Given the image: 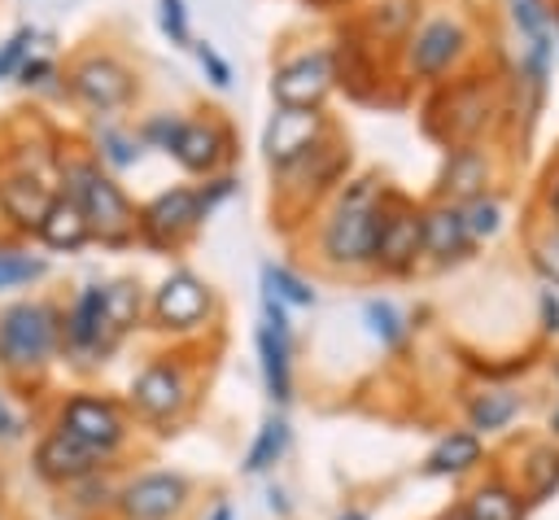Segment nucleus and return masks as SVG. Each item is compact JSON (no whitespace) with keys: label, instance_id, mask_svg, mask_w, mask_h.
I'll use <instances>...</instances> for the list:
<instances>
[{"label":"nucleus","instance_id":"obj_3","mask_svg":"<svg viewBox=\"0 0 559 520\" xmlns=\"http://www.w3.org/2000/svg\"><path fill=\"white\" fill-rule=\"evenodd\" d=\"M498 118H502V87L485 70H463L437 83L432 96L424 101V131L445 149L485 140V131H493Z\"/></svg>","mask_w":559,"mask_h":520},{"label":"nucleus","instance_id":"obj_26","mask_svg":"<svg viewBox=\"0 0 559 520\" xmlns=\"http://www.w3.org/2000/svg\"><path fill=\"white\" fill-rule=\"evenodd\" d=\"M485 463V437L472 428H450L424 459V476H467Z\"/></svg>","mask_w":559,"mask_h":520},{"label":"nucleus","instance_id":"obj_13","mask_svg":"<svg viewBox=\"0 0 559 520\" xmlns=\"http://www.w3.org/2000/svg\"><path fill=\"white\" fill-rule=\"evenodd\" d=\"M197 227H201V214H197L192 184L162 188L144 205H135V240L148 245V249H157V253L183 249L197 236Z\"/></svg>","mask_w":559,"mask_h":520},{"label":"nucleus","instance_id":"obj_30","mask_svg":"<svg viewBox=\"0 0 559 520\" xmlns=\"http://www.w3.org/2000/svg\"><path fill=\"white\" fill-rule=\"evenodd\" d=\"M515 489L524 494V503L555 498V489H559V446L555 441H537V446L524 450V459H520V485Z\"/></svg>","mask_w":559,"mask_h":520},{"label":"nucleus","instance_id":"obj_34","mask_svg":"<svg viewBox=\"0 0 559 520\" xmlns=\"http://www.w3.org/2000/svg\"><path fill=\"white\" fill-rule=\"evenodd\" d=\"M262 293H271L280 306H314L319 302L314 284L284 262H262Z\"/></svg>","mask_w":559,"mask_h":520},{"label":"nucleus","instance_id":"obj_38","mask_svg":"<svg viewBox=\"0 0 559 520\" xmlns=\"http://www.w3.org/2000/svg\"><path fill=\"white\" fill-rule=\"evenodd\" d=\"M183 118H188V114H179V109H153V114H144V118L135 122V135H140V144H144V149L170 153V144H175V135H179Z\"/></svg>","mask_w":559,"mask_h":520},{"label":"nucleus","instance_id":"obj_48","mask_svg":"<svg viewBox=\"0 0 559 520\" xmlns=\"http://www.w3.org/2000/svg\"><path fill=\"white\" fill-rule=\"evenodd\" d=\"M266 507H271V516L293 520V503H288V489H284V485H271V489H266Z\"/></svg>","mask_w":559,"mask_h":520},{"label":"nucleus","instance_id":"obj_5","mask_svg":"<svg viewBox=\"0 0 559 520\" xmlns=\"http://www.w3.org/2000/svg\"><path fill=\"white\" fill-rule=\"evenodd\" d=\"M61 358V306L22 297L0 310V371L13 380H39Z\"/></svg>","mask_w":559,"mask_h":520},{"label":"nucleus","instance_id":"obj_17","mask_svg":"<svg viewBox=\"0 0 559 520\" xmlns=\"http://www.w3.org/2000/svg\"><path fill=\"white\" fill-rule=\"evenodd\" d=\"M188 498H192V481L183 472L153 468V472H140L127 485H118L114 511L122 520H179L188 511Z\"/></svg>","mask_w":559,"mask_h":520},{"label":"nucleus","instance_id":"obj_54","mask_svg":"<svg viewBox=\"0 0 559 520\" xmlns=\"http://www.w3.org/2000/svg\"><path fill=\"white\" fill-rule=\"evenodd\" d=\"M550 380H555V389H559V354H555V363H550Z\"/></svg>","mask_w":559,"mask_h":520},{"label":"nucleus","instance_id":"obj_11","mask_svg":"<svg viewBox=\"0 0 559 520\" xmlns=\"http://www.w3.org/2000/svg\"><path fill=\"white\" fill-rule=\"evenodd\" d=\"M218 302H214V288L210 280H201L192 267H175L162 275V284L153 288L148 297V315H153V328L157 332H170V336H197L210 328Z\"/></svg>","mask_w":559,"mask_h":520},{"label":"nucleus","instance_id":"obj_29","mask_svg":"<svg viewBox=\"0 0 559 520\" xmlns=\"http://www.w3.org/2000/svg\"><path fill=\"white\" fill-rule=\"evenodd\" d=\"M87 153H92L109 175H118V170H127V166H135V162L144 157V144H140V135H135V127L114 122V118H100V122L92 127Z\"/></svg>","mask_w":559,"mask_h":520},{"label":"nucleus","instance_id":"obj_24","mask_svg":"<svg viewBox=\"0 0 559 520\" xmlns=\"http://www.w3.org/2000/svg\"><path fill=\"white\" fill-rule=\"evenodd\" d=\"M253 345H258V367H262L266 398L275 406H288L293 402V328L258 323Z\"/></svg>","mask_w":559,"mask_h":520},{"label":"nucleus","instance_id":"obj_9","mask_svg":"<svg viewBox=\"0 0 559 520\" xmlns=\"http://www.w3.org/2000/svg\"><path fill=\"white\" fill-rule=\"evenodd\" d=\"M52 428L70 433L74 441H83L87 450H96L109 463L131 437V415H127V406L118 398H105V393H92V389H74V393L61 398Z\"/></svg>","mask_w":559,"mask_h":520},{"label":"nucleus","instance_id":"obj_10","mask_svg":"<svg viewBox=\"0 0 559 520\" xmlns=\"http://www.w3.org/2000/svg\"><path fill=\"white\" fill-rule=\"evenodd\" d=\"M424 262V236H419V205L389 188L380 192V218H376V240H371V271L380 275H411Z\"/></svg>","mask_w":559,"mask_h":520},{"label":"nucleus","instance_id":"obj_40","mask_svg":"<svg viewBox=\"0 0 559 520\" xmlns=\"http://www.w3.org/2000/svg\"><path fill=\"white\" fill-rule=\"evenodd\" d=\"M192 192H197V214H201V223H205L223 201H231V197L240 192V179H236L231 170H218V175H205L201 184H192Z\"/></svg>","mask_w":559,"mask_h":520},{"label":"nucleus","instance_id":"obj_35","mask_svg":"<svg viewBox=\"0 0 559 520\" xmlns=\"http://www.w3.org/2000/svg\"><path fill=\"white\" fill-rule=\"evenodd\" d=\"M48 275V262L31 249H17V245H0V293L4 288H22V284H35Z\"/></svg>","mask_w":559,"mask_h":520},{"label":"nucleus","instance_id":"obj_44","mask_svg":"<svg viewBox=\"0 0 559 520\" xmlns=\"http://www.w3.org/2000/svg\"><path fill=\"white\" fill-rule=\"evenodd\" d=\"M192 52H197V61H201V70H205V79L223 92V87H231V66L218 57V48L214 44H205V39H197L192 44Z\"/></svg>","mask_w":559,"mask_h":520},{"label":"nucleus","instance_id":"obj_33","mask_svg":"<svg viewBox=\"0 0 559 520\" xmlns=\"http://www.w3.org/2000/svg\"><path fill=\"white\" fill-rule=\"evenodd\" d=\"M362 323L380 341V350H389V354L411 341V315L389 297H367L362 302Z\"/></svg>","mask_w":559,"mask_h":520},{"label":"nucleus","instance_id":"obj_19","mask_svg":"<svg viewBox=\"0 0 559 520\" xmlns=\"http://www.w3.org/2000/svg\"><path fill=\"white\" fill-rule=\"evenodd\" d=\"M419 236H424V258L432 267H454V262L472 258V249H476L467 218H463V205H454V201L419 205Z\"/></svg>","mask_w":559,"mask_h":520},{"label":"nucleus","instance_id":"obj_22","mask_svg":"<svg viewBox=\"0 0 559 520\" xmlns=\"http://www.w3.org/2000/svg\"><path fill=\"white\" fill-rule=\"evenodd\" d=\"M144 284L135 275H118V280H105L100 284V350L105 358L144 323Z\"/></svg>","mask_w":559,"mask_h":520},{"label":"nucleus","instance_id":"obj_27","mask_svg":"<svg viewBox=\"0 0 559 520\" xmlns=\"http://www.w3.org/2000/svg\"><path fill=\"white\" fill-rule=\"evenodd\" d=\"M520 411H524V393L520 389H511V385H480L467 398V428L476 437H489V433H502Z\"/></svg>","mask_w":559,"mask_h":520},{"label":"nucleus","instance_id":"obj_28","mask_svg":"<svg viewBox=\"0 0 559 520\" xmlns=\"http://www.w3.org/2000/svg\"><path fill=\"white\" fill-rule=\"evenodd\" d=\"M463 520H524L528 503L507 476H485L467 498H463Z\"/></svg>","mask_w":559,"mask_h":520},{"label":"nucleus","instance_id":"obj_39","mask_svg":"<svg viewBox=\"0 0 559 520\" xmlns=\"http://www.w3.org/2000/svg\"><path fill=\"white\" fill-rule=\"evenodd\" d=\"M463 218H467V232H472V240L480 245V240H493V236L502 232V223H507V210H502L498 192H485V197H476V201H467V205H463Z\"/></svg>","mask_w":559,"mask_h":520},{"label":"nucleus","instance_id":"obj_49","mask_svg":"<svg viewBox=\"0 0 559 520\" xmlns=\"http://www.w3.org/2000/svg\"><path fill=\"white\" fill-rule=\"evenodd\" d=\"M205 520H236V507H231V503H214Z\"/></svg>","mask_w":559,"mask_h":520},{"label":"nucleus","instance_id":"obj_12","mask_svg":"<svg viewBox=\"0 0 559 520\" xmlns=\"http://www.w3.org/2000/svg\"><path fill=\"white\" fill-rule=\"evenodd\" d=\"M271 101L293 105V109H328V96L336 92V70H332V48H297L275 61L271 70Z\"/></svg>","mask_w":559,"mask_h":520},{"label":"nucleus","instance_id":"obj_45","mask_svg":"<svg viewBox=\"0 0 559 520\" xmlns=\"http://www.w3.org/2000/svg\"><path fill=\"white\" fill-rule=\"evenodd\" d=\"M26 437V415L9 402V393L0 389V446H13V441H22Z\"/></svg>","mask_w":559,"mask_h":520},{"label":"nucleus","instance_id":"obj_46","mask_svg":"<svg viewBox=\"0 0 559 520\" xmlns=\"http://www.w3.org/2000/svg\"><path fill=\"white\" fill-rule=\"evenodd\" d=\"M537 310H542V332L559 336V293H555V288H542V297H537Z\"/></svg>","mask_w":559,"mask_h":520},{"label":"nucleus","instance_id":"obj_47","mask_svg":"<svg viewBox=\"0 0 559 520\" xmlns=\"http://www.w3.org/2000/svg\"><path fill=\"white\" fill-rule=\"evenodd\" d=\"M542 210H546V223H559V166H550L542 184Z\"/></svg>","mask_w":559,"mask_h":520},{"label":"nucleus","instance_id":"obj_51","mask_svg":"<svg viewBox=\"0 0 559 520\" xmlns=\"http://www.w3.org/2000/svg\"><path fill=\"white\" fill-rule=\"evenodd\" d=\"M336 520H371V516H367V511H362V507H345V511H341V516H336Z\"/></svg>","mask_w":559,"mask_h":520},{"label":"nucleus","instance_id":"obj_2","mask_svg":"<svg viewBox=\"0 0 559 520\" xmlns=\"http://www.w3.org/2000/svg\"><path fill=\"white\" fill-rule=\"evenodd\" d=\"M380 175H354L345 179L328 210L314 223V258L332 271L358 275L371 271V240H376V218H380Z\"/></svg>","mask_w":559,"mask_h":520},{"label":"nucleus","instance_id":"obj_36","mask_svg":"<svg viewBox=\"0 0 559 520\" xmlns=\"http://www.w3.org/2000/svg\"><path fill=\"white\" fill-rule=\"evenodd\" d=\"M511 26L520 31L524 44H537V39H555L550 35V0H502Z\"/></svg>","mask_w":559,"mask_h":520},{"label":"nucleus","instance_id":"obj_16","mask_svg":"<svg viewBox=\"0 0 559 520\" xmlns=\"http://www.w3.org/2000/svg\"><path fill=\"white\" fill-rule=\"evenodd\" d=\"M498 179H502V162H498V149H493V144H485V140L450 144V149L441 153V170H437L432 201L467 205V201L493 192Z\"/></svg>","mask_w":559,"mask_h":520},{"label":"nucleus","instance_id":"obj_23","mask_svg":"<svg viewBox=\"0 0 559 520\" xmlns=\"http://www.w3.org/2000/svg\"><path fill=\"white\" fill-rule=\"evenodd\" d=\"M61 354L79 363H105L100 350V284H83L61 310Z\"/></svg>","mask_w":559,"mask_h":520},{"label":"nucleus","instance_id":"obj_14","mask_svg":"<svg viewBox=\"0 0 559 520\" xmlns=\"http://www.w3.org/2000/svg\"><path fill=\"white\" fill-rule=\"evenodd\" d=\"M336 131L328 109H293V105H275L266 127H262V162L271 166V175L288 170L293 162H301L319 140H328Z\"/></svg>","mask_w":559,"mask_h":520},{"label":"nucleus","instance_id":"obj_1","mask_svg":"<svg viewBox=\"0 0 559 520\" xmlns=\"http://www.w3.org/2000/svg\"><path fill=\"white\" fill-rule=\"evenodd\" d=\"M52 166H57V197L79 205L92 240L109 249L135 245V205L87 149H57Z\"/></svg>","mask_w":559,"mask_h":520},{"label":"nucleus","instance_id":"obj_18","mask_svg":"<svg viewBox=\"0 0 559 520\" xmlns=\"http://www.w3.org/2000/svg\"><path fill=\"white\" fill-rule=\"evenodd\" d=\"M31 468H35L39 481H48V485H57V489H70L74 481L100 472L105 459H100L96 450H87L83 441H74L70 433L48 428V433L35 441V450H31Z\"/></svg>","mask_w":559,"mask_h":520},{"label":"nucleus","instance_id":"obj_31","mask_svg":"<svg viewBox=\"0 0 559 520\" xmlns=\"http://www.w3.org/2000/svg\"><path fill=\"white\" fill-rule=\"evenodd\" d=\"M288 446H293V428H288L284 411H275V415H266V419L258 424V433H253V441H249L240 468H245L249 476H266V472L288 454Z\"/></svg>","mask_w":559,"mask_h":520},{"label":"nucleus","instance_id":"obj_32","mask_svg":"<svg viewBox=\"0 0 559 520\" xmlns=\"http://www.w3.org/2000/svg\"><path fill=\"white\" fill-rule=\"evenodd\" d=\"M48 249H57V253H79L92 236H87V223H83V214H79V205L74 201H66V197H52V205H48V214H44V223H39V232H35Z\"/></svg>","mask_w":559,"mask_h":520},{"label":"nucleus","instance_id":"obj_52","mask_svg":"<svg viewBox=\"0 0 559 520\" xmlns=\"http://www.w3.org/2000/svg\"><path fill=\"white\" fill-rule=\"evenodd\" d=\"M550 35L559 39V0H550Z\"/></svg>","mask_w":559,"mask_h":520},{"label":"nucleus","instance_id":"obj_15","mask_svg":"<svg viewBox=\"0 0 559 520\" xmlns=\"http://www.w3.org/2000/svg\"><path fill=\"white\" fill-rule=\"evenodd\" d=\"M236 153H240V149H236V131H231V122L218 118L214 109H205L201 118H183V127H179V135H175V144H170L166 157H175L179 170L205 179V175L231 170Z\"/></svg>","mask_w":559,"mask_h":520},{"label":"nucleus","instance_id":"obj_53","mask_svg":"<svg viewBox=\"0 0 559 520\" xmlns=\"http://www.w3.org/2000/svg\"><path fill=\"white\" fill-rule=\"evenodd\" d=\"M310 4H323V9H336V4H354V0H310Z\"/></svg>","mask_w":559,"mask_h":520},{"label":"nucleus","instance_id":"obj_41","mask_svg":"<svg viewBox=\"0 0 559 520\" xmlns=\"http://www.w3.org/2000/svg\"><path fill=\"white\" fill-rule=\"evenodd\" d=\"M13 79H17L26 92H61V70H57V61L44 57V52H31Z\"/></svg>","mask_w":559,"mask_h":520},{"label":"nucleus","instance_id":"obj_4","mask_svg":"<svg viewBox=\"0 0 559 520\" xmlns=\"http://www.w3.org/2000/svg\"><path fill=\"white\" fill-rule=\"evenodd\" d=\"M472 57H476V26L459 9L419 13V22L397 44L402 74L419 79V83H432V87L454 79V74H463Z\"/></svg>","mask_w":559,"mask_h":520},{"label":"nucleus","instance_id":"obj_37","mask_svg":"<svg viewBox=\"0 0 559 520\" xmlns=\"http://www.w3.org/2000/svg\"><path fill=\"white\" fill-rule=\"evenodd\" d=\"M528 262H533V271L546 280V288L559 293V223H542V227L528 236Z\"/></svg>","mask_w":559,"mask_h":520},{"label":"nucleus","instance_id":"obj_6","mask_svg":"<svg viewBox=\"0 0 559 520\" xmlns=\"http://www.w3.org/2000/svg\"><path fill=\"white\" fill-rule=\"evenodd\" d=\"M197 376L188 354H153L127 385V411L153 433H175L197 402Z\"/></svg>","mask_w":559,"mask_h":520},{"label":"nucleus","instance_id":"obj_21","mask_svg":"<svg viewBox=\"0 0 559 520\" xmlns=\"http://www.w3.org/2000/svg\"><path fill=\"white\" fill-rule=\"evenodd\" d=\"M57 197V184L31 170H9L0 175V218L17 232V236H35L48 205Z\"/></svg>","mask_w":559,"mask_h":520},{"label":"nucleus","instance_id":"obj_43","mask_svg":"<svg viewBox=\"0 0 559 520\" xmlns=\"http://www.w3.org/2000/svg\"><path fill=\"white\" fill-rule=\"evenodd\" d=\"M157 26L175 48H192V31H188V4L183 0H157Z\"/></svg>","mask_w":559,"mask_h":520},{"label":"nucleus","instance_id":"obj_25","mask_svg":"<svg viewBox=\"0 0 559 520\" xmlns=\"http://www.w3.org/2000/svg\"><path fill=\"white\" fill-rule=\"evenodd\" d=\"M419 4L424 0H371L358 17H354V26L380 48H397L402 39H406V31L419 22Z\"/></svg>","mask_w":559,"mask_h":520},{"label":"nucleus","instance_id":"obj_8","mask_svg":"<svg viewBox=\"0 0 559 520\" xmlns=\"http://www.w3.org/2000/svg\"><path fill=\"white\" fill-rule=\"evenodd\" d=\"M349 144L341 140V131H332L328 140H319L301 162H293L288 170L275 175V197H280V214H288L284 223L301 218L306 210H314L323 197H332L345 179H349Z\"/></svg>","mask_w":559,"mask_h":520},{"label":"nucleus","instance_id":"obj_20","mask_svg":"<svg viewBox=\"0 0 559 520\" xmlns=\"http://www.w3.org/2000/svg\"><path fill=\"white\" fill-rule=\"evenodd\" d=\"M332 48V70H336V87L341 92H349L354 101H371V96H380V48L349 22L345 26V35L336 39V44H328Z\"/></svg>","mask_w":559,"mask_h":520},{"label":"nucleus","instance_id":"obj_55","mask_svg":"<svg viewBox=\"0 0 559 520\" xmlns=\"http://www.w3.org/2000/svg\"><path fill=\"white\" fill-rule=\"evenodd\" d=\"M441 520H463V511H459V507H454V511H445V516H441Z\"/></svg>","mask_w":559,"mask_h":520},{"label":"nucleus","instance_id":"obj_7","mask_svg":"<svg viewBox=\"0 0 559 520\" xmlns=\"http://www.w3.org/2000/svg\"><path fill=\"white\" fill-rule=\"evenodd\" d=\"M61 92H66L79 109H87L92 118H114L118 109L135 105V96H140V74H135L118 52H109V48H87V52H79V57L66 66Z\"/></svg>","mask_w":559,"mask_h":520},{"label":"nucleus","instance_id":"obj_42","mask_svg":"<svg viewBox=\"0 0 559 520\" xmlns=\"http://www.w3.org/2000/svg\"><path fill=\"white\" fill-rule=\"evenodd\" d=\"M35 39H39L35 26H17V31L0 44V79H13V74L22 70V61L35 52Z\"/></svg>","mask_w":559,"mask_h":520},{"label":"nucleus","instance_id":"obj_50","mask_svg":"<svg viewBox=\"0 0 559 520\" xmlns=\"http://www.w3.org/2000/svg\"><path fill=\"white\" fill-rule=\"evenodd\" d=\"M546 433H550V441L559 446V398H555V406H550V415H546Z\"/></svg>","mask_w":559,"mask_h":520}]
</instances>
